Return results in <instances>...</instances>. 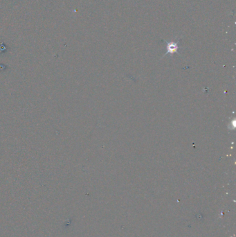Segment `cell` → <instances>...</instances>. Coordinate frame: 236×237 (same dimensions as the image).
Instances as JSON below:
<instances>
[{
	"label": "cell",
	"mask_w": 236,
	"mask_h": 237,
	"mask_svg": "<svg viewBox=\"0 0 236 237\" xmlns=\"http://www.w3.org/2000/svg\"><path fill=\"white\" fill-rule=\"evenodd\" d=\"M180 39H178V40L177 42H167V41L164 40L165 42H166L167 44V52L166 54H165L164 56H163L162 58L164 57V56H167L168 54H170V56H172V54H178L179 55H180L179 54L178 50H179V42H180Z\"/></svg>",
	"instance_id": "6da1fadb"
}]
</instances>
